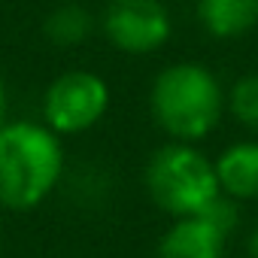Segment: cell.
I'll return each mask as SVG.
<instances>
[{
  "label": "cell",
  "mask_w": 258,
  "mask_h": 258,
  "mask_svg": "<svg viewBox=\"0 0 258 258\" xmlns=\"http://www.w3.org/2000/svg\"><path fill=\"white\" fill-rule=\"evenodd\" d=\"M0 249H4V222H0Z\"/></svg>",
  "instance_id": "13"
},
{
  "label": "cell",
  "mask_w": 258,
  "mask_h": 258,
  "mask_svg": "<svg viewBox=\"0 0 258 258\" xmlns=\"http://www.w3.org/2000/svg\"><path fill=\"white\" fill-rule=\"evenodd\" d=\"M143 188L149 201L170 219L201 216L222 191L213 158L198 143L167 140L143 164Z\"/></svg>",
  "instance_id": "3"
},
{
  "label": "cell",
  "mask_w": 258,
  "mask_h": 258,
  "mask_svg": "<svg viewBox=\"0 0 258 258\" xmlns=\"http://www.w3.org/2000/svg\"><path fill=\"white\" fill-rule=\"evenodd\" d=\"M213 170L219 179V191L237 204L258 201V140H234L216 158Z\"/></svg>",
  "instance_id": "7"
},
{
  "label": "cell",
  "mask_w": 258,
  "mask_h": 258,
  "mask_svg": "<svg viewBox=\"0 0 258 258\" xmlns=\"http://www.w3.org/2000/svg\"><path fill=\"white\" fill-rule=\"evenodd\" d=\"M97 28H100V22L79 0H64V4L52 7L43 19V37L58 49H76V46L88 43Z\"/></svg>",
  "instance_id": "9"
},
{
  "label": "cell",
  "mask_w": 258,
  "mask_h": 258,
  "mask_svg": "<svg viewBox=\"0 0 258 258\" xmlns=\"http://www.w3.org/2000/svg\"><path fill=\"white\" fill-rule=\"evenodd\" d=\"M246 255L249 258H258V225L249 231V237H246Z\"/></svg>",
  "instance_id": "12"
},
{
  "label": "cell",
  "mask_w": 258,
  "mask_h": 258,
  "mask_svg": "<svg viewBox=\"0 0 258 258\" xmlns=\"http://www.w3.org/2000/svg\"><path fill=\"white\" fill-rule=\"evenodd\" d=\"M67 176L61 137L40 118L0 124V210L31 213L46 204Z\"/></svg>",
  "instance_id": "1"
},
{
  "label": "cell",
  "mask_w": 258,
  "mask_h": 258,
  "mask_svg": "<svg viewBox=\"0 0 258 258\" xmlns=\"http://www.w3.org/2000/svg\"><path fill=\"white\" fill-rule=\"evenodd\" d=\"M109 85L100 73L85 67H70L58 73L40 100V121L58 137H79L103 121L109 112Z\"/></svg>",
  "instance_id": "4"
},
{
  "label": "cell",
  "mask_w": 258,
  "mask_h": 258,
  "mask_svg": "<svg viewBox=\"0 0 258 258\" xmlns=\"http://www.w3.org/2000/svg\"><path fill=\"white\" fill-rule=\"evenodd\" d=\"M225 115H231L243 131L258 134V70L240 73L225 88Z\"/></svg>",
  "instance_id": "10"
},
{
  "label": "cell",
  "mask_w": 258,
  "mask_h": 258,
  "mask_svg": "<svg viewBox=\"0 0 258 258\" xmlns=\"http://www.w3.org/2000/svg\"><path fill=\"white\" fill-rule=\"evenodd\" d=\"M195 16L207 37L240 40L258 28V0H195Z\"/></svg>",
  "instance_id": "8"
},
{
  "label": "cell",
  "mask_w": 258,
  "mask_h": 258,
  "mask_svg": "<svg viewBox=\"0 0 258 258\" xmlns=\"http://www.w3.org/2000/svg\"><path fill=\"white\" fill-rule=\"evenodd\" d=\"M228 234H222L204 216L173 219L158 237L155 258H225Z\"/></svg>",
  "instance_id": "6"
},
{
  "label": "cell",
  "mask_w": 258,
  "mask_h": 258,
  "mask_svg": "<svg viewBox=\"0 0 258 258\" xmlns=\"http://www.w3.org/2000/svg\"><path fill=\"white\" fill-rule=\"evenodd\" d=\"M10 118V91H7V82H4V73H0V124Z\"/></svg>",
  "instance_id": "11"
},
{
  "label": "cell",
  "mask_w": 258,
  "mask_h": 258,
  "mask_svg": "<svg viewBox=\"0 0 258 258\" xmlns=\"http://www.w3.org/2000/svg\"><path fill=\"white\" fill-rule=\"evenodd\" d=\"M149 112L167 140L201 143L225 118V85L201 61L164 64L149 85Z\"/></svg>",
  "instance_id": "2"
},
{
  "label": "cell",
  "mask_w": 258,
  "mask_h": 258,
  "mask_svg": "<svg viewBox=\"0 0 258 258\" xmlns=\"http://www.w3.org/2000/svg\"><path fill=\"white\" fill-rule=\"evenodd\" d=\"M97 22L103 40L131 58L155 55L173 37V16L164 0H109Z\"/></svg>",
  "instance_id": "5"
}]
</instances>
